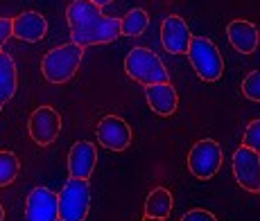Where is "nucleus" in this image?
Returning <instances> with one entry per match:
<instances>
[{
    "label": "nucleus",
    "mask_w": 260,
    "mask_h": 221,
    "mask_svg": "<svg viewBox=\"0 0 260 221\" xmlns=\"http://www.w3.org/2000/svg\"><path fill=\"white\" fill-rule=\"evenodd\" d=\"M18 88V75H16V63L7 52L0 50V104L12 102Z\"/></svg>",
    "instance_id": "dca6fc26"
},
{
    "label": "nucleus",
    "mask_w": 260,
    "mask_h": 221,
    "mask_svg": "<svg viewBox=\"0 0 260 221\" xmlns=\"http://www.w3.org/2000/svg\"><path fill=\"white\" fill-rule=\"evenodd\" d=\"M29 138L39 144V147H48L61 133V115L52 106H39L32 110L27 122Z\"/></svg>",
    "instance_id": "0eeeda50"
},
{
    "label": "nucleus",
    "mask_w": 260,
    "mask_h": 221,
    "mask_svg": "<svg viewBox=\"0 0 260 221\" xmlns=\"http://www.w3.org/2000/svg\"><path fill=\"white\" fill-rule=\"evenodd\" d=\"M66 21L71 27L73 43L82 45H102L120 39V18L104 16L102 7L91 0H73L66 9Z\"/></svg>",
    "instance_id": "f257e3e1"
},
{
    "label": "nucleus",
    "mask_w": 260,
    "mask_h": 221,
    "mask_svg": "<svg viewBox=\"0 0 260 221\" xmlns=\"http://www.w3.org/2000/svg\"><path fill=\"white\" fill-rule=\"evenodd\" d=\"M124 72L134 79V82L143 84V86H152V84H166L170 82L168 68L156 52L149 48H134L129 50L127 59H124Z\"/></svg>",
    "instance_id": "7ed1b4c3"
},
{
    "label": "nucleus",
    "mask_w": 260,
    "mask_h": 221,
    "mask_svg": "<svg viewBox=\"0 0 260 221\" xmlns=\"http://www.w3.org/2000/svg\"><path fill=\"white\" fill-rule=\"evenodd\" d=\"M242 95L251 102H260V70H251L242 82Z\"/></svg>",
    "instance_id": "aec40b11"
},
{
    "label": "nucleus",
    "mask_w": 260,
    "mask_h": 221,
    "mask_svg": "<svg viewBox=\"0 0 260 221\" xmlns=\"http://www.w3.org/2000/svg\"><path fill=\"white\" fill-rule=\"evenodd\" d=\"M84 48L77 43H66L52 48L43 54L41 59V72L50 84H66L75 77V72L82 66Z\"/></svg>",
    "instance_id": "f03ea898"
},
{
    "label": "nucleus",
    "mask_w": 260,
    "mask_h": 221,
    "mask_svg": "<svg viewBox=\"0 0 260 221\" xmlns=\"http://www.w3.org/2000/svg\"><path fill=\"white\" fill-rule=\"evenodd\" d=\"M222 160H224V154L219 142L206 138L192 144V149L188 154V169L194 178L211 180L219 172V167H222Z\"/></svg>",
    "instance_id": "423d86ee"
},
{
    "label": "nucleus",
    "mask_w": 260,
    "mask_h": 221,
    "mask_svg": "<svg viewBox=\"0 0 260 221\" xmlns=\"http://www.w3.org/2000/svg\"><path fill=\"white\" fill-rule=\"evenodd\" d=\"M172 194L166 188H154L145 199V217L168 219L172 212Z\"/></svg>",
    "instance_id": "f3484780"
},
{
    "label": "nucleus",
    "mask_w": 260,
    "mask_h": 221,
    "mask_svg": "<svg viewBox=\"0 0 260 221\" xmlns=\"http://www.w3.org/2000/svg\"><path fill=\"white\" fill-rule=\"evenodd\" d=\"M188 59L192 63L194 72L204 82H217L224 72V61L217 45L206 36H192L188 48Z\"/></svg>",
    "instance_id": "39448f33"
},
{
    "label": "nucleus",
    "mask_w": 260,
    "mask_h": 221,
    "mask_svg": "<svg viewBox=\"0 0 260 221\" xmlns=\"http://www.w3.org/2000/svg\"><path fill=\"white\" fill-rule=\"evenodd\" d=\"M7 39H12V18H0V50Z\"/></svg>",
    "instance_id": "5701e85b"
},
{
    "label": "nucleus",
    "mask_w": 260,
    "mask_h": 221,
    "mask_svg": "<svg viewBox=\"0 0 260 221\" xmlns=\"http://www.w3.org/2000/svg\"><path fill=\"white\" fill-rule=\"evenodd\" d=\"M233 176L242 190L251 194L260 192V154L249 147H238L233 154Z\"/></svg>",
    "instance_id": "6e6552de"
},
{
    "label": "nucleus",
    "mask_w": 260,
    "mask_h": 221,
    "mask_svg": "<svg viewBox=\"0 0 260 221\" xmlns=\"http://www.w3.org/2000/svg\"><path fill=\"white\" fill-rule=\"evenodd\" d=\"M59 199V221H86L91 210V185L84 178H68Z\"/></svg>",
    "instance_id": "20e7f679"
},
{
    "label": "nucleus",
    "mask_w": 260,
    "mask_h": 221,
    "mask_svg": "<svg viewBox=\"0 0 260 221\" xmlns=\"http://www.w3.org/2000/svg\"><path fill=\"white\" fill-rule=\"evenodd\" d=\"M147 27H149V14L141 7L129 9L120 18V34H124V36H141Z\"/></svg>",
    "instance_id": "a211bd4d"
},
{
    "label": "nucleus",
    "mask_w": 260,
    "mask_h": 221,
    "mask_svg": "<svg viewBox=\"0 0 260 221\" xmlns=\"http://www.w3.org/2000/svg\"><path fill=\"white\" fill-rule=\"evenodd\" d=\"M21 172V160L12 152H0V188H7Z\"/></svg>",
    "instance_id": "6ab92c4d"
},
{
    "label": "nucleus",
    "mask_w": 260,
    "mask_h": 221,
    "mask_svg": "<svg viewBox=\"0 0 260 221\" xmlns=\"http://www.w3.org/2000/svg\"><path fill=\"white\" fill-rule=\"evenodd\" d=\"M95 163H98V149H95V144L86 142V140H77L71 147V154H68V174L73 178L88 180L95 169Z\"/></svg>",
    "instance_id": "f8f14e48"
},
{
    "label": "nucleus",
    "mask_w": 260,
    "mask_h": 221,
    "mask_svg": "<svg viewBox=\"0 0 260 221\" xmlns=\"http://www.w3.org/2000/svg\"><path fill=\"white\" fill-rule=\"evenodd\" d=\"M242 144L260 154V120H253V122L247 124L244 135H242Z\"/></svg>",
    "instance_id": "412c9836"
},
{
    "label": "nucleus",
    "mask_w": 260,
    "mask_h": 221,
    "mask_svg": "<svg viewBox=\"0 0 260 221\" xmlns=\"http://www.w3.org/2000/svg\"><path fill=\"white\" fill-rule=\"evenodd\" d=\"M143 221H166V219H156V217H143Z\"/></svg>",
    "instance_id": "393cba45"
},
{
    "label": "nucleus",
    "mask_w": 260,
    "mask_h": 221,
    "mask_svg": "<svg viewBox=\"0 0 260 221\" xmlns=\"http://www.w3.org/2000/svg\"><path fill=\"white\" fill-rule=\"evenodd\" d=\"M145 99H147L149 108H152L156 115H161V118H168V115L177 113L179 95H177V88H174L170 82L145 86Z\"/></svg>",
    "instance_id": "4468645a"
},
{
    "label": "nucleus",
    "mask_w": 260,
    "mask_h": 221,
    "mask_svg": "<svg viewBox=\"0 0 260 221\" xmlns=\"http://www.w3.org/2000/svg\"><path fill=\"white\" fill-rule=\"evenodd\" d=\"M0 110H3V104H0Z\"/></svg>",
    "instance_id": "bb28decb"
},
{
    "label": "nucleus",
    "mask_w": 260,
    "mask_h": 221,
    "mask_svg": "<svg viewBox=\"0 0 260 221\" xmlns=\"http://www.w3.org/2000/svg\"><path fill=\"white\" fill-rule=\"evenodd\" d=\"M91 3H95V5H98V7H104V5L113 3V0H91Z\"/></svg>",
    "instance_id": "b1692460"
},
{
    "label": "nucleus",
    "mask_w": 260,
    "mask_h": 221,
    "mask_svg": "<svg viewBox=\"0 0 260 221\" xmlns=\"http://www.w3.org/2000/svg\"><path fill=\"white\" fill-rule=\"evenodd\" d=\"M0 221H5V208L0 205Z\"/></svg>",
    "instance_id": "a878e982"
},
{
    "label": "nucleus",
    "mask_w": 260,
    "mask_h": 221,
    "mask_svg": "<svg viewBox=\"0 0 260 221\" xmlns=\"http://www.w3.org/2000/svg\"><path fill=\"white\" fill-rule=\"evenodd\" d=\"M192 34L181 16H168L161 25V43L170 54H188Z\"/></svg>",
    "instance_id": "9b49d317"
},
{
    "label": "nucleus",
    "mask_w": 260,
    "mask_h": 221,
    "mask_svg": "<svg viewBox=\"0 0 260 221\" xmlns=\"http://www.w3.org/2000/svg\"><path fill=\"white\" fill-rule=\"evenodd\" d=\"M48 34V21L39 12H23L16 18H12V36L27 43L41 41Z\"/></svg>",
    "instance_id": "ddd939ff"
},
{
    "label": "nucleus",
    "mask_w": 260,
    "mask_h": 221,
    "mask_svg": "<svg viewBox=\"0 0 260 221\" xmlns=\"http://www.w3.org/2000/svg\"><path fill=\"white\" fill-rule=\"evenodd\" d=\"M95 135L98 142L111 152H124L132 144V127L118 115H104L95 127Z\"/></svg>",
    "instance_id": "9d476101"
},
{
    "label": "nucleus",
    "mask_w": 260,
    "mask_h": 221,
    "mask_svg": "<svg viewBox=\"0 0 260 221\" xmlns=\"http://www.w3.org/2000/svg\"><path fill=\"white\" fill-rule=\"evenodd\" d=\"M181 221H217V217H215L211 210L194 208V210H188V212L181 217Z\"/></svg>",
    "instance_id": "4be33fe9"
},
{
    "label": "nucleus",
    "mask_w": 260,
    "mask_h": 221,
    "mask_svg": "<svg viewBox=\"0 0 260 221\" xmlns=\"http://www.w3.org/2000/svg\"><path fill=\"white\" fill-rule=\"evenodd\" d=\"M226 36H229V43H231L240 54H253L260 43L258 27L251 21H244V18H236V21L229 23Z\"/></svg>",
    "instance_id": "2eb2a0df"
},
{
    "label": "nucleus",
    "mask_w": 260,
    "mask_h": 221,
    "mask_svg": "<svg viewBox=\"0 0 260 221\" xmlns=\"http://www.w3.org/2000/svg\"><path fill=\"white\" fill-rule=\"evenodd\" d=\"M25 221H59V199L46 185H37L25 201Z\"/></svg>",
    "instance_id": "1a4fd4ad"
}]
</instances>
